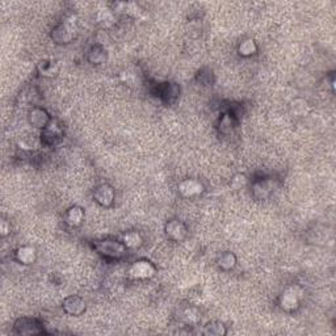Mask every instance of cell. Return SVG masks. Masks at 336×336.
<instances>
[{
  "instance_id": "1",
  "label": "cell",
  "mask_w": 336,
  "mask_h": 336,
  "mask_svg": "<svg viewBox=\"0 0 336 336\" xmlns=\"http://www.w3.org/2000/svg\"><path fill=\"white\" fill-rule=\"evenodd\" d=\"M93 247L100 255L110 258V259H120L126 253V246L124 242L110 241V239L96 242Z\"/></svg>"
},
{
  "instance_id": "2",
  "label": "cell",
  "mask_w": 336,
  "mask_h": 336,
  "mask_svg": "<svg viewBox=\"0 0 336 336\" xmlns=\"http://www.w3.org/2000/svg\"><path fill=\"white\" fill-rule=\"evenodd\" d=\"M16 332L20 335H38L44 332L42 324L37 319L21 318L15 323Z\"/></svg>"
},
{
  "instance_id": "3",
  "label": "cell",
  "mask_w": 336,
  "mask_h": 336,
  "mask_svg": "<svg viewBox=\"0 0 336 336\" xmlns=\"http://www.w3.org/2000/svg\"><path fill=\"white\" fill-rule=\"evenodd\" d=\"M62 135H63L62 126H61L57 121H50L46 128L42 129L41 138H42V142H44L45 145L51 146V145H55L57 142H60Z\"/></svg>"
},
{
  "instance_id": "4",
  "label": "cell",
  "mask_w": 336,
  "mask_h": 336,
  "mask_svg": "<svg viewBox=\"0 0 336 336\" xmlns=\"http://www.w3.org/2000/svg\"><path fill=\"white\" fill-rule=\"evenodd\" d=\"M179 93H180V87L176 83H163L158 87L159 97L166 103L167 105H171L177 100Z\"/></svg>"
},
{
  "instance_id": "5",
  "label": "cell",
  "mask_w": 336,
  "mask_h": 336,
  "mask_svg": "<svg viewBox=\"0 0 336 336\" xmlns=\"http://www.w3.org/2000/svg\"><path fill=\"white\" fill-rule=\"evenodd\" d=\"M129 273L135 279H150L155 274V267L147 260H140L131 265Z\"/></svg>"
},
{
  "instance_id": "6",
  "label": "cell",
  "mask_w": 336,
  "mask_h": 336,
  "mask_svg": "<svg viewBox=\"0 0 336 336\" xmlns=\"http://www.w3.org/2000/svg\"><path fill=\"white\" fill-rule=\"evenodd\" d=\"M93 199L97 204L103 206H110L113 204L114 200V190L113 188L108 184L98 185L93 192Z\"/></svg>"
},
{
  "instance_id": "7",
  "label": "cell",
  "mask_w": 336,
  "mask_h": 336,
  "mask_svg": "<svg viewBox=\"0 0 336 336\" xmlns=\"http://www.w3.org/2000/svg\"><path fill=\"white\" fill-rule=\"evenodd\" d=\"M63 310L70 315H81L86 310V302L79 295H70L63 301Z\"/></svg>"
},
{
  "instance_id": "8",
  "label": "cell",
  "mask_w": 336,
  "mask_h": 336,
  "mask_svg": "<svg viewBox=\"0 0 336 336\" xmlns=\"http://www.w3.org/2000/svg\"><path fill=\"white\" fill-rule=\"evenodd\" d=\"M166 234L168 238H171L172 241L180 242L185 238L187 235V227H185L184 223L182 221L172 220L166 225Z\"/></svg>"
},
{
  "instance_id": "9",
  "label": "cell",
  "mask_w": 336,
  "mask_h": 336,
  "mask_svg": "<svg viewBox=\"0 0 336 336\" xmlns=\"http://www.w3.org/2000/svg\"><path fill=\"white\" fill-rule=\"evenodd\" d=\"M51 38L55 44H69L74 38V29L69 24H60L51 32Z\"/></svg>"
},
{
  "instance_id": "10",
  "label": "cell",
  "mask_w": 336,
  "mask_h": 336,
  "mask_svg": "<svg viewBox=\"0 0 336 336\" xmlns=\"http://www.w3.org/2000/svg\"><path fill=\"white\" fill-rule=\"evenodd\" d=\"M179 190L180 193L185 197H192L197 196L204 190L203 184L197 180H193V179H188V180H184V182L180 183L179 185Z\"/></svg>"
},
{
  "instance_id": "11",
  "label": "cell",
  "mask_w": 336,
  "mask_h": 336,
  "mask_svg": "<svg viewBox=\"0 0 336 336\" xmlns=\"http://www.w3.org/2000/svg\"><path fill=\"white\" fill-rule=\"evenodd\" d=\"M50 116L48 114V112L45 109H41V108H34V109L30 110L29 113V122L33 126L36 128H46L48 124L50 122Z\"/></svg>"
},
{
  "instance_id": "12",
  "label": "cell",
  "mask_w": 336,
  "mask_h": 336,
  "mask_svg": "<svg viewBox=\"0 0 336 336\" xmlns=\"http://www.w3.org/2000/svg\"><path fill=\"white\" fill-rule=\"evenodd\" d=\"M272 189H273V182L269 179H264V180H259L253 184L252 193L256 199L263 200L271 194Z\"/></svg>"
},
{
  "instance_id": "13",
  "label": "cell",
  "mask_w": 336,
  "mask_h": 336,
  "mask_svg": "<svg viewBox=\"0 0 336 336\" xmlns=\"http://www.w3.org/2000/svg\"><path fill=\"white\" fill-rule=\"evenodd\" d=\"M87 58H88L89 63H92V65H102L108 58L107 50L100 45H96L88 51V57Z\"/></svg>"
},
{
  "instance_id": "14",
  "label": "cell",
  "mask_w": 336,
  "mask_h": 336,
  "mask_svg": "<svg viewBox=\"0 0 336 336\" xmlns=\"http://www.w3.org/2000/svg\"><path fill=\"white\" fill-rule=\"evenodd\" d=\"M84 211L83 209L79 206H74V208L69 209L66 213V222L69 223L70 226H79L83 222Z\"/></svg>"
},
{
  "instance_id": "15",
  "label": "cell",
  "mask_w": 336,
  "mask_h": 336,
  "mask_svg": "<svg viewBox=\"0 0 336 336\" xmlns=\"http://www.w3.org/2000/svg\"><path fill=\"white\" fill-rule=\"evenodd\" d=\"M16 259L23 264H32L36 259V250L33 247H29V246L18 248L17 252H16Z\"/></svg>"
},
{
  "instance_id": "16",
  "label": "cell",
  "mask_w": 336,
  "mask_h": 336,
  "mask_svg": "<svg viewBox=\"0 0 336 336\" xmlns=\"http://www.w3.org/2000/svg\"><path fill=\"white\" fill-rule=\"evenodd\" d=\"M298 304H300V300H298L297 294H294L293 292L284 293V294L281 295V298H280V305H281V307L288 310V311L297 309Z\"/></svg>"
},
{
  "instance_id": "17",
  "label": "cell",
  "mask_w": 336,
  "mask_h": 336,
  "mask_svg": "<svg viewBox=\"0 0 336 336\" xmlns=\"http://www.w3.org/2000/svg\"><path fill=\"white\" fill-rule=\"evenodd\" d=\"M226 327L223 326V323L221 322H210L204 327L203 333L208 336H221V335H226Z\"/></svg>"
},
{
  "instance_id": "18",
  "label": "cell",
  "mask_w": 336,
  "mask_h": 336,
  "mask_svg": "<svg viewBox=\"0 0 336 336\" xmlns=\"http://www.w3.org/2000/svg\"><path fill=\"white\" fill-rule=\"evenodd\" d=\"M39 72L44 76H55L60 71V67H58L57 62H53V61H44L41 62L38 67Z\"/></svg>"
},
{
  "instance_id": "19",
  "label": "cell",
  "mask_w": 336,
  "mask_h": 336,
  "mask_svg": "<svg viewBox=\"0 0 336 336\" xmlns=\"http://www.w3.org/2000/svg\"><path fill=\"white\" fill-rule=\"evenodd\" d=\"M124 244L126 248H137L142 244V238L137 231H129L124 235Z\"/></svg>"
},
{
  "instance_id": "20",
  "label": "cell",
  "mask_w": 336,
  "mask_h": 336,
  "mask_svg": "<svg viewBox=\"0 0 336 336\" xmlns=\"http://www.w3.org/2000/svg\"><path fill=\"white\" fill-rule=\"evenodd\" d=\"M236 264V258L232 252H225L220 256L218 259V265H220L222 269L225 271H229V269H232Z\"/></svg>"
},
{
  "instance_id": "21",
  "label": "cell",
  "mask_w": 336,
  "mask_h": 336,
  "mask_svg": "<svg viewBox=\"0 0 336 336\" xmlns=\"http://www.w3.org/2000/svg\"><path fill=\"white\" fill-rule=\"evenodd\" d=\"M256 50H258V48H256L253 39H246L239 45V54L243 55V57H250V55L256 53Z\"/></svg>"
},
{
  "instance_id": "22",
  "label": "cell",
  "mask_w": 336,
  "mask_h": 336,
  "mask_svg": "<svg viewBox=\"0 0 336 336\" xmlns=\"http://www.w3.org/2000/svg\"><path fill=\"white\" fill-rule=\"evenodd\" d=\"M244 183H246V176H244V175H236L234 179H232L231 185L234 188H236V189H239L242 185H244Z\"/></svg>"
},
{
  "instance_id": "23",
  "label": "cell",
  "mask_w": 336,
  "mask_h": 336,
  "mask_svg": "<svg viewBox=\"0 0 336 336\" xmlns=\"http://www.w3.org/2000/svg\"><path fill=\"white\" fill-rule=\"evenodd\" d=\"M9 231H11V226L7 223V221H3V222H2V234L7 235Z\"/></svg>"
}]
</instances>
